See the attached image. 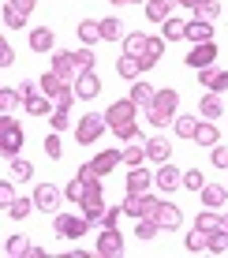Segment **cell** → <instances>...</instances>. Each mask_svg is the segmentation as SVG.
<instances>
[{
  "label": "cell",
  "instance_id": "cell-1",
  "mask_svg": "<svg viewBox=\"0 0 228 258\" xmlns=\"http://www.w3.org/2000/svg\"><path fill=\"white\" fill-rule=\"evenodd\" d=\"M176 105H180V94L165 86V90H157V94H154V101L146 105V120H150L154 127H165V123L176 120Z\"/></svg>",
  "mask_w": 228,
  "mask_h": 258
},
{
  "label": "cell",
  "instance_id": "cell-2",
  "mask_svg": "<svg viewBox=\"0 0 228 258\" xmlns=\"http://www.w3.org/2000/svg\"><path fill=\"white\" fill-rule=\"evenodd\" d=\"M0 150H4L8 161L19 157V150H23V131H19V123L12 116H0Z\"/></svg>",
  "mask_w": 228,
  "mask_h": 258
},
{
  "label": "cell",
  "instance_id": "cell-3",
  "mask_svg": "<svg viewBox=\"0 0 228 258\" xmlns=\"http://www.w3.org/2000/svg\"><path fill=\"white\" fill-rule=\"evenodd\" d=\"M52 228H56V236H60V239H83V236H86V228H90V217H75V213H56Z\"/></svg>",
  "mask_w": 228,
  "mask_h": 258
},
{
  "label": "cell",
  "instance_id": "cell-4",
  "mask_svg": "<svg viewBox=\"0 0 228 258\" xmlns=\"http://www.w3.org/2000/svg\"><path fill=\"white\" fill-rule=\"evenodd\" d=\"M105 123H109V120H105L101 112H86V116L75 123V139L83 142V146H90V142H98V139H101Z\"/></svg>",
  "mask_w": 228,
  "mask_h": 258
},
{
  "label": "cell",
  "instance_id": "cell-5",
  "mask_svg": "<svg viewBox=\"0 0 228 258\" xmlns=\"http://www.w3.org/2000/svg\"><path fill=\"white\" fill-rule=\"evenodd\" d=\"M94 254H101V258H120L124 254V236L116 232V225H101V236H98Z\"/></svg>",
  "mask_w": 228,
  "mask_h": 258
},
{
  "label": "cell",
  "instance_id": "cell-6",
  "mask_svg": "<svg viewBox=\"0 0 228 258\" xmlns=\"http://www.w3.org/2000/svg\"><path fill=\"white\" fill-rule=\"evenodd\" d=\"M79 210H83V217H90V221H101V217H105V195H101V183H94V187L86 191V199L79 202Z\"/></svg>",
  "mask_w": 228,
  "mask_h": 258
},
{
  "label": "cell",
  "instance_id": "cell-7",
  "mask_svg": "<svg viewBox=\"0 0 228 258\" xmlns=\"http://www.w3.org/2000/svg\"><path fill=\"white\" fill-rule=\"evenodd\" d=\"M213 60H217V45H213V41H206V45H195V49L187 52V68H195V71L213 68Z\"/></svg>",
  "mask_w": 228,
  "mask_h": 258
},
{
  "label": "cell",
  "instance_id": "cell-8",
  "mask_svg": "<svg viewBox=\"0 0 228 258\" xmlns=\"http://www.w3.org/2000/svg\"><path fill=\"white\" fill-rule=\"evenodd\" d=\"M52 71H56L64 83H71L75 86V79H79V64H75V52H56L52 56Z\"/></svg>",
  "mask_w": 228,
  "mask_h": 258
},
{
  "label": "cell",
  "instance_id": "cell-9",
  "mask_svg": "<svg viewBox=\"0 0 228 258\" xmlns=\"http://www.w3.org/2000/svg\"><path fill=\"white\" fill-rule=\"evenodd\" d=\"M154 221H157V225H161V232H172V228H180L183 213H180V206H172V202H165V199H161V206H157Z\"/></svg>",
  "mask_w": 228,
  "mask_h": 258
},
{
  "label": "cell",
  "instance_id": "cell-10",
  "mask_svg": "<svg viewBox=\"0 0 228 258\" xmlns=\"http://www.w3.org/2000/svg\"><path fill=\"white\" fill-rule=\"evenodd\" d=\"M198 83H202L209 94H224L228 90V71H221V68H202V71H198Z\"/></svg>",
  "mask_w": 228,
  "mask_h": 258
},
{
  "label": "cell",
  "instance_id": "cell-11",
  "mask_svg": "<svg viewBox=\"0 0 228 258\" xmlns=\"http://www.w3.org/2000/svg\"><path fill=\"white\" fill-rule=\"evenodd\" d=\"M154 183H157V187H161L165 195H169V191H176V187H183V172H180V168H172L169 161H165L161 168H157Z\"/></svg>",
  "mask_w": 228,
  "mask_h": 258
},
{
  "label": "cell",
  "instance_id": "cell-12",
  "mask_svg": "<svg viewBox=\"0 0 228 258\" xmlns=\"http://www.w3.org/2000/svg\"><path fill=\"white\" fill-rule=\"evenodd\" d=\"M187 41L191 45H206V41H213V23H206V19H191L187 23Z\"/></svg>",
  "mask_w": 228,
  "mask_h": 258
},
{
  "label": "cell",
  "instance_id": "cell-13",
  "mask_svg": "<svg viewBox=\"0 0 228 258\" xmlns=\"http://www.w3.org/2000/svg\"><path fill=\"white\" fill-rule=\"evenodd\" d=\"M150 183H154V176L146 172L142 165L127 168V195H146V191H150Z\"/></svg>",
  "mask_w": 228,
  "mask_h": 258
},
{
  "label": "cell",
  "instance_id": "cell-14",
  "mask_svg": "<svg viewBox=\"0 0 228 258\" xmlns=\"http://www.w3.org/2000/svg\"><path fill=\"white\" fill-rule=\"evenodd\" d=\"M75 94L83 97V101H90V97H98V94H101V79L94 75V71H83V75L75 79Z\"/></svg>",
  "mask_w": 228,
  "mask_h": 258
},
{
  "label": "cell",
  "instance_id": "cell-15",
  "mask_svg": "<svg viewBox=\"0 0 228 258\" xmlns=\"http://www.w3.org/2000/svg\"><path fill=\"white\" fill-rule=\"evenodd\" d=\"M180 0H146V19L150 23H165L172 19V8H176Z\"/></svg>",
  "mask_w": 228,
  "mask_h": 258
},
{
  "label": "cell",
  "instance_id": "cell-16",
  "mask_svg": "<svg viewBox=\"0 0 228 258\" xmlns=\"http://www.w3.org/2000/svg\"><path fill=\"white\" fill-rule=\"evenodd\" d=\"M146 157L157 161V165H165V161L172 157V142L161 139V135H157V139H146Z\"/></svg>",
  "mask_w": 228,
  "mask_h": 258
},
{
  "label": "cell",
  "instance_id": "cell-17",
  "mask_svg": "<svg viewBox=\"0 0 228 258\" xmlns=\"http://www.w3.org/2000/svg\"><path fill=\"white\" fill-rule=\"evenodd\" d=\"M34 202H38V210H56L60 206V191L56 187H52V183H41V187L38 191H34Z\"/></svg>",
  "mask_w": 228,
  "mask_h": 258
},
{
  "label": "cell",
  "instance_id": "cell-18",
  "mask_svg": "<svg viewBox=\"0 0 228 258\" xmlns=\"http://www.w3.org/2000/svg\"><path fill=\"white\" fill-rule=\"evenodd\" d=\"M154 94H157V86H150V83H142V79H135V83H131V101L138 105V109H146V105L154 101Z\"/></svg>",
  "mask_w": 228,
  "mask_h": 258
},
{
  "label": "cell",
  "instance_id": "cell-19",
  "mask_svg": "<svg viewBox=\"0 0 228 258\" xmlns=\"http://www.w3.org/2000/svg\"><path fill=\"white\" fill-rule=\"evenodd\" d=\"M120 161H124V154H120V150H101L98 157H94V168H98L101 176H109L112 168H116Z\"/></svg>",
  "mask_w": 228,
  "mask_h": 258
},
{
  "label": "cell",
  "instance_id": "cell-20",
  "mask_svg": "<svg viewBox=\"0 0 228 258\" xmlns=\"http://www.w3.org/2000/svg\"><path fill=\"white\" fill-rule=\"evenodd\" d=\"M146 49H150V38L146 34H127L124 38V56H146Z\"/></svg>",
  "mask_w": 228,
  "mask_h": 258
},
{
  "label": "cell",
  "instance_id": "cell-21",
  "mask_svg": "<svg viewBox=\"0 0 228 258\" xmlns=\"http://www.w3.org/2000/svg\"><path fill=\"white\" fill-rule=\"evenodd\" d=\"M195 228H202V232H217V228H224V217H221L217 210H209V206H206V210L195 217Z\"/></svg>",
  "mask_w": 228,
  "mask_h": 258
},
{
  "label": "cell",
  "instance_id": "cell-22",
  "mask_svg": "<svg viewBox=\"0 0 228 258\" xmlns=\"http://www.w3.org/2000/svg\"><path fill=\"white\" fill-rule=\"evenodd\" d=\"M198 195H202V202H206L209 210H217V206H224V199H228V187H221V183H206V187L198 191Z\"/></svg>",
  "mask_w": 228,
  "mask_h": 258
},
{
  "label": "cell",
  "instance_id": "cell-23",
  "mask_svg": "<svg viewBox=\"0 0 228 258\" xmlns=\"http://www.w3.org/2000/svg\"><path fill=\"white\" fill-rule=\"evenodd\" d=\"M52 41H56V38H52L49 26H38V30H30V49H34V52H49Z\"/></svg>",
  "mask_w": 228,
  "mask_h": 258
},
{
  "label": "cell",
  "instance_id": "cell-24",
  "mask_svg": "<svg viewBox=\"0 0 228 258\" xmlns=\"http://www.w3.org/2000/svg\"><path fill=\"white\" fill-rule=\"evenodd\" d=\"M67 86H71V83H64L56 71H45V75H41V94H49L52 101H56V94H60V90H67Z\"/></svg>",
  "mask_w": 228,
  "mask_h": 258
},
{
  "label": "cell",
  "instance_id": "cell-25",
  "mask_svg": "<svg viewBox=\"0 0 228 258\" xmlns=\"http://www.w3.org/2000/svg\"><path fill=\"white\" fill-rule=\"evenodd\" d=\"M52 105H56V101H52L49 94H41V90H38V94L30 97V101H26V112H30V116H49Z\"/></svg>",
  "mask_w": 228,
  "mask_h": 258
},
{
  "label": "cell",
  "instance_id": "cell-26",
  "mask_svg": "<svg viewBox=\"0 0 228 258\" xmlns=\"http://www.w3.org/2000/svg\"><path fill=\"white\" fill-rule=\"evenodd\" d=\"M120 154H124V165L127 168H135V165L146 161V142H127V150H120Z\"/></svg>",
  "mask_w": 228,
  "mask_h": 258
},
{
  "label": "cell",
  "instance_id": "cell-27",
  "mask_svg": "<svg viewBox=\"0 0 228 258\" xmlns=\"http://www.w3.org/2000/svg\"><path fill=\"white\" fill-rule=\"evenodd\" d=\"M75 34L83 38V45H94V41H101V23H94V19H83Z\"/></svg>",
  "mask_w": 228,
  "mask_h": 258
},
{
  "label": "cell",
  "instance_id": "cell-28",
  "mask_svg": "<svg viewBox=\"0 0 228 258\" xmlns=\"http://www.w3.org/2000/svg\"><path fill=\"white\" fill-rule=\"evenodd\" d=\"M183 247H187L191 254L206 251V247H209V232H202V228H191V232H187V239H183Z\"/></svg>",
  "mask_w": 228,
  "mask_h": 258
},
{
  "label": "cell",
  "instance_id": "cell-29",
  "mask_svg": "<svg viewBox=\"0 0 228 258\" xmlns=\"http://www.w3.org/2000/svg\"><path fill=\"white\" fill-rule=\"evenodd\" d=\"M198 123H202V120H195V112H191V116H176V120H172V127H176L180 139H195Z\"/></svg>",
  "mask_w": 228,
  "mask_h": 258
},
{
  "label": "cell",
  "instance_id": "cell-30",
  "mask_svg": "<svg viewBox=\"0 0 228 258\" xmlns=\"http://www.w3.org/2000/svg\"><path fill=\"white\" fill-rule=\"evenodd\" d=\"M138 71H142L138 56H120V60H116V75H120V79H131V83H135Z\"/></svg>",
  "mask_w": 228,
  "mask_h": 258
},
{
  "label": "cell",
  "instance_id": "cell-31",
  "mask_svg": "<svg viewBox=\"0 0 228 258\" xmlns=\"http://www.w3.org/2000/svg\"><path fill=\"white\" fill-rule=\"evenodd\" d=\"M26 251H30L26 236H8V239H4V254H8V258H26Z\"/></svg>",
  "mask_w": 228,
  "mask_h": 258
},
{
  "label": "cell",
  "instance_id": "cell-32",
  "mask_svg": "<svg viewBox=\"0 0 228 258\" xmlns=\"http://www.w3.org/2000/svg\"><path fill=\"white\" fill-rule=\"evenodd\" d=\"M206 251L209 254H228V225L217 228V232H209V247Z\"/></svg>",
  "mask_w": 228,
  "mask_h": 258
},
{
  "label": "cell",
  "instance_id": "cell-33",
  "mask_svg": "<svg viewBox=\"0 0 228 258\" xmlns=\"http://www.w3.org/2000/svg\"><path fill=\"white\" fill-rule=\"evenodd\" d=\"M198 112H202L206 120H221V101H217V94H206L202 101H198Z\"/></svg>",
  "mask_w": 228,
  "mask_h": 258
},
{
  "label": "cell",
  "instance_id": "cell-34",
  "mask_svg": "<svg viewBox=\"0 0 228 258\" xmlns=\"http://www.w3.org/2000/svg\"><path fill=\"white\" fill-rule=\"evenodd\" d=\"M15 105H19V90H12V86H0V116H12Z\"/></svg>",
  "mask_w": 228,
  "mask_h": 258
},
{
  "label": "cell",
  "instance_id": "cell-35",
  "mask_svg": "<svg viewBox=\"0 0 228 258\" xmlns=\"http://www.w3.org/2000/svg\"><path fill=\"white\" fill-rule=\"evenodd\" d=\"M124 38V23L120 19H101V41H120Z\"/></svg>",
  "mask_w": 228,
  "mask_h": 258
},
{
  "label": "cell",
  "instance_id": "cell-36",
  "mask_svg": "<svg viewBox=\"0 0 228 258\" xmlns=\"http://www.w3.org/2000/svg\"><path fill=\"white\" fill-rule=\"evenodd\" d=\"M195 142H198V146H217V127L209 120H202L198 131H195Z\"/></svg>",
  "mask_w": 228,
  "mask_h": 258
},
{
  "label": "cell",
  "instance_id": "cell-37",
  "mask_svg": "<svg viewBox=\"0 0 228 258\" xmlns=\"http://www.w3.org/2000/svg\"><path fill=\"white\" fill-rule=\"evenodd\" d=\"M161 232V225H157L154 217H138V228H135V239H157Z\"/></svg>",
  "mask_w": 228,
  "mask_h": 258
},
{
  "label": "cell",
  "instance_id": "cell-38",
  "mask_svg": "<svg viewBox=\"0 0 228 258\" xmlns=\"http://www.w3.org/2000/svg\"><path fill=\"white\" fill-rule=\"evenodd\" d=\"M165 41H180V38H187V23H180V19H165Z\"/></svg>",
  "mask_w": 228,
  "mask_h": 258
},
{
  "label": "cell",
  "instance_id": "cell-39",
  "mask_svg": "<svg viewBox=\"0 0 228 258\" xmlns=\"http://www.w3.org/2000/svg\"><path fill=\"white\" fill-rule=\"evenodd\" d=\"M75 176H79V180H83V183H86V187H94V183H101V180H105V176L98 172V168H94V161H86V165H79V172H75Z\"/></svg>",
  "mask_w": 228,
  "mask_h": 258
},
{
  "label": "cell",
  "instance_id": "cell-40",
  "mask_svg": "<svg viewBox=\"0 0 228 258\" xmlns=\"http://www.w3.org/2000/svg\"><path fill=\"white\" fill-rule=\"evenodd\" d=\"M34 176V165L26 157H12V180H30Z\"/></svg>",
  "mask_w": 228,
  "mask_h": 258
},
{
  "label": "cell",
  "instance_id": "cell-41",
  "mask_svg": "<svg viewBox=\"0 0 228 258\" xmlns=\"http://www.w3.org/2000/svg\"><path fill=\"white\" fill-rule=\"evenodd\" d=\"M4 26H8V30H23V26H26V15L15 12V4H4Z\"/></svg>",
  "mask_w": 228,
  "mask_h": 258
},
{
  "label": "cell",
  "instance_id": "cell-42",
  "mask_svg": "<svg viewBox=\"0 0 228 258\" xmlns=\"http://www.w3.org/2000/svg\"><path fill=\"white\" fill-rule=\"evenodd\" d=\"M183 187H187L191 195H195V191H202V187H206V176L198 172V168H187V172H183Z\"/></svg>",
  "mask_w": 228,
  "mask_h": 258
},
{
  "label": "cell",
  "instance_id": "cell-43",
  "mask_svg": "<svg viewBox=\"0 0 228 258\" xmlns=\"http://www.w3.org/2000/svg\"><path fill=\"white\" fill-rule=\"evenodd\" d=\"M86 191H90V187H86V183L79 180V176H75V180H67V187H64V195H67V199L75 202V206H79V202L86 199Z\"/></svg>",
  "mask_w": 228,
  "mask_h": 258
},
{
  "label": "cell",
  "instance_id": "cell-44",
  "mask_svg": "<svg viewBox=\"0 0 228 258\" xmlns=\"http://www.w3.org/2000/svg\"><path fill=\"white\" fill-rule=\"evenodd\" d=\"M49 123H52V131H67L71 127V109H52Z\"/></svg>",
  "mask_w": 228,
  "mask_h": 258
},
{
  "label": "cell",
  "instance_id": "cell-45",
  "mask_svg": "<svg viewBox=\"0 0 228 258\" xmlns=\"http://www.w3.org/2000/svg\"><path fill=\"white\" fill-rule=\"evenodd\" d=\"M34 206H38V202H34V199H15L12 206H8V213H12L15 221H23V217H26V213H30Z\"/></svg>",
  "mask_w": 228,
  "mask_h": 258
},
{
  "label": "cell",
  "instance_id": "cell-46",
  "mask_svg": "<svg viewBox=\"0 0 228 258\" xmlns=\"http://www.w3.org/2000/svg\"><path fill=\"white\" fill-rule=\"evenodd\" d=\"M94 60H98V56H94V49H90V45H86V49H79V52H75L79 75H83V71H94Z\"/></svg>",
  "mask_w": 228,
  "mask_h": 258
},
{
  "label": "cell",
  "instance_id": "cell-47",
  "mask_svg": "<svg viewBox=\"0 0 228 258\" xmlns=\"http://www.w3.org/2000/svg\"><path fill=\"white\" fill-rule=\"evenodd\" d=\"M124 213L127 217H142V195H127L124 199Z\"/></svg>",
  "mask_w": 228,
  "mask_h": 258
},
{
  "label": "cell",
  "instance_id": "cell-48",
  "mask_svg": "<svg viewBox=\"0 0 228 258\" xmlns=\"http://www.w3.org/2000/svg\"><path fill=\"white\" fill-rule=\"evenodd\" d=\"M195 15H198V19H206V23H213L217 15H221V4H217V0H209V4H202Z\"/></svg>",
  "mask_w": 228,
  "mask_h": 258
},
{
  "label": "cell",
  "instance_id": "cell-49",
  "mask_svg": "<svg viewBox=\"0 0 228 258\" xmlns=\"http://www.w3.org/2000/svg\"><path fill=\"white\" fill-rule=\"evenodd\" d=\"M45 154L52 157V161H56V157L64 154V146H60V131H56V135H49V139H45Z\"/></svg>",
  "mask_w": 228,
  "mask_h": 258
},
{
  "label": "cell",
  "instance_id": "cell-50",
  "mask_svg": "<svg viewBox=\"0 0 228 258\" xmlns=\"http://www.w3.org/2000/svg\"><path fill=\"white\" fill-rule=\"evenodd\" d=\"M15 64V49L12 41H0V68H12Z\"/></svg>",
  "mask_w": 228,
  "mask_h": 258
},
{
  "label": "cell",
  "instance_id": "cell-51",
  "mask_svg": "<svg viewBox=\"0 0 228 258\" xmlns=\"http://www.w3.org/2000/svg\"><path fill=\"white\" fill-rule=\"evenodd\" d=\"M15 90H19V101L26 105V101H30L34 94H38V86H34V83H19V86H15Z\"/></svg>",
  "mask_w": 228,
  "mask_h": 258
},
{
  "label": "cell",
  "instance_id": "cell-52",
  "mask_svg": "<svg viewBox=\"0 0 228 258\" xmlns=\"http://www.w3.org/2000/svg\"><path fill=\"white\" fill-rule=\"evenodd\" d=\"M213 165L217 168H228V146H213Z\"/></svg>",
  "mask_w": 228,
  "mask_h": 258
},
{
  "label": "cell",
  "instance_id": "cell-53",
  "mask_svg": "<svg viewBox=\"0 0 228 258\" xmlns=\"http://www.w3.org/2000/svg\"><path fill=\"white\" fill-rule=\"evenodd\" d=\"M8 4H15V12H19V15H30L38 0H8Z\"/></svg>",
  "mask_w": 228,
  "mask_h": 258
},
{
  "label": "cell",
  "instance_id": "cell-54",
  "mask_svg": "<svg viewBox=\"0 0 228 258\" xmlns=\"http://www.w3.org/2000/svg\"><path fill=\"white\" fill-rule=\"evenodd\" d=\"M0 199H4V210H8V206L15 202V191H12V183H8V180L0 183Z\"/></svg>",
  "mask_w": 228,
  "mask_h": 258
},
{
  "label": "cell",
  "instance_id": "cell-55",
  "mask_svg": "<svg viewBox=\"0 0 228 258\" xmlns=\"http://www.w3.org/2000/svg\"><path fill=\"white\" fill-rule=\"evenodd\" d=\"M124 213V206H116V210H105V217H101V225H116V217Z\"/></svg>",
  "mask_w": 228,
  "mask_h": 258
},
{
  "label": "cell",
  "instance_id": "cell-56",
  "mask_svg": "<svg viewBox=\"0 0 228 258\" xmlns=\"http://www.w3.org/2000/svg\"><path fill=\"white\" fill-rule=\"evenodd\" d=\"M180 4H183V8H191V12H198V8L209 4V0H180Z\"/></svg>",
  "mask_w": 228,
  "mask_h": 258
},
{
  "label": "cell",
  "instance_id": "cell-57",
  "mask_svg": "<svg viewBox=\"0 0 228 258\" xmlns=\"http://www.w3.org/2000/svg\"><path fill=\"white\" fill-rule=\"evenodd\" d=\"M112 4H131V0H112Z\"/></svg>",
  "mask_w": 228,
  "mask_h": 258
},
{
  "label": "cell",
  "instance_id": "cell-58",
  "mask_svg": "<svg viewBox=\"0 0 228 258\" xmlns=\"http://www.w3.org/2000/svg\"><path fill=\"white\" fill-rule=\"evenodd\" d=\"M224 225H228V213H224Z\"/></svg>",
  "mask_w": 228,
  "mask_h": 258
},
{
  "label": "cell",
  "instance_id": "cell-59",
  "mask_svg": "<svg viewBox=\"0 0 228 258\" xmlns=\"http://www.w3.org/2000/svg\"><path fill=\"white\" fill-rule=\"evenodd\" d=\"M131 4H138V0H131Z\"/></svg>",
  "mask_w": 228,
  "mask_h": 258
}]
</instances>
